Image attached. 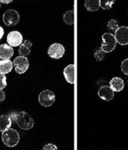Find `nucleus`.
Segmentation results:
<instances>
[{"instance_id": "1", "label": "nucleus", "mask_w": 128, "mask_h": 150, "mask_svg": "<svg viewBox=\"0 0 128 150\" xmlns=\"http://www.w3.org/2000/svg\"><path fill=\"white\" fill-rule=\"evenodd\" d=\"M11 119L13 120L18 127L23 130L31 129L34 127V120L30 115L24 111L13 112L10 115Z\"/></svg>"}, {"instance_id": "2", "label": "nucleus", "mask_w": 128, "mask_h": 150, "mask_svg": "<svg viewBox=\"0 0 128 150\" xmlns=\"http://www.w3.org/2000/svg\"><path fill=\"white\" fill-rule=\"evenodd\" d=\"M2 140L3 144L8 147L15 146L19 142L20 136L17 131L14 129H8L5 131L2 132Z\"/></svg>"}, {"instance_id": "3", "label": "nucleus", "mask_w": 128, "mask_h": 150, "mask_svg": "<svg viewBox=\"0 0 128 150\" xmlns=\"http://www.w3.org/2000/svg\"><path fill=\"white\" fill-rule=\"evenodd\" d=\"M102 44L101 45V49L105 53H111L115 49L116 46V41L114 35L111 33H105L102 36Z\"/></svg>"}, {"instance_id": "4", "label": "nucleus", "mask_w": 128, "mask_h": 150, "mask_svg": "<svg viewBox=\"0 0 128 150\" xmlns=\"http://www.w3.org/2000/svg\"><path fill=\"white\" fill-rule=\"evenodd\" d=\"M55 101V95L50 90H45L41 92L38 96V101L41 106L49 107L52 105Z\"/></svg>"}, {"instance_id": "5", "label": "nucleus", "mask_w": 128, "mask_h": 150, "mask_svg": "<svg viewBox=\"0 0 128 150\" xmlns=\"http://www.w3.org/2000/svg\"><path fill=\"white\" fill-rule=\"evenodd\" d=\"M3 22L8 27H12L17 25L20 19V16L18 11L14 9H9L3 14Z\"/></svg>"}, {"instance_id": "6", "label": "nucleus", "mask_w": 128, "mask_h": 150, "mask_svg": "<svg viewBox=\"0 0 128 150\" xmlns=\"http://www.w3.org/2000/svg\"><path fill=\"white\" fill-rule=\"evenodd\" d=\"M13 66L15 72L19 74H23L28 70L29 67V60L24 56H19L15 58L13 61Z\"/></svg>"}, {"instance_id": "7", "label": "nucleus", "mask_w": 128, "mask_h": 150, "mask_svg": "<svg viewBox=\"0 0 128 150\" xmlns=\"http://www.w3.org/2000/svg\"><path fill=\"white\" fill-rule=\"evenodd\" d=\"M47 53L51 59H61L65 53V48L61 44L54 43L49 47Z\"/></svg>"}, {"instance_id": "8", "label": "nucleus", "mask_w": 128, "mask_h": 150, "mask_svg": "<svg viewBox=\"0 0 128 150\" xmlns=\"http://www.w3.org/2000/svg\"><path fill=\"white\" fill-rule=\"evenodd\" d=\"M115 39L117 43L121 45H128V27H119L115 30Z\"/></svg>"}, {"instance_id": "9", "label": "nucleus", "mask_w": 128, "mask_h": 150, "mask_svg": "<svg viewBox=\"0 0 128 150\" xmlns=\"http://www.w3.org/2000/svg\"><path fill=\"white\" fill-rule=\"evenodd\" d=\"M7 42L11 47H18L23 42V36L19 31H11L7 36Z\"/></svg>"}, {"instance_id": "10", "label": "nucleus", "mask_w": 128, "mask_h": 150, "mask_svg": "<svg viewBox=\"0 0 128 150\" xmlns=\"http://www.w3.org/2000/svg\"><path fill=\"white\" fill-rule=\"evenodd\" d=\"M98 96L104 101H111L114 97V91L110 86H102L98 90Z\"/></svg>"}, {"instance_id": "11", "label": "nucleus", "mask_w": 128, "mask_h": 150, "mask_svg": "<svg viewBox=\"0 0 128 150\" xmlns=\"http://www.w3.org/2000/svg\"><path fill=\"white\" fill-rule=\"evenodd\" d=\"M14 50L10 45L2 44L0 45V59H10L13 56Z\"/></svg>"}, {"instance_id": "12", "label": "nucleus", "mask_w": 128, "mask_h": 150, "mask_svg": "<svg viewBox=\"0 0 128 150\" xmlns=\"http://www.w3.org/2000/svg\"><path fill=\"white\" fill-rule=\"evenodd\" d=\"M74 70H75V67L74 64H69L63 70V75L65 77L66 80L69 84H74L75 77H74Z\"/></svg>"}, {"instance_id": "13", "label": "nucleus", "mask_w": 128, "mask_h": 150, "mask_svg": "<svg viewBox=\"0 0 128 150\" xmlns=\"http://www.w3.org/2000/svg\"><path fill=\"white\" fill-rule=\"evenodd\" d=\"M110 87L114 92L122 91L125 87L123 79L119 77H113L110 81Z\"/></svg>"}, {"instance_id": "14", "label": "nucleus", "mask_w": 128, "mask_h": 150, "mask_svg": "<svg viewBox=\"0 0 128 150\" xmlns=\"http://www.w3.org/2000/svg\"><path fill=\"white\" fill-rule=\"evenodd\" d=\"M12 125V119L10 115H2L0 116V132H4L8 129Z\"/></svg>"}, {"instance_id": "15", "label": "nucleus", "mask_w": 128, "mask_h": 150, "mask_svg": "<svg viewBox=\"0 0 128 150\" xmlns=\"http://www.w3.org/2000/svg\"><path fill=\"white\" fill-rule=\"evenodd\" d=\"M13 63L10 59H3L0 61V73L7 74L12 70Z\"/></svg>"}, {"instance_id": "16", "label": "nucleus", "mask_w": 128, "mask_h": 150, "mask_svg": "<svg viewBox=\"0 0 128 150\" xmlns=\"http://www.w3.org/2000/svg\"><path fill=\"white\" fill-rule=\"evenodd\" d=\"M32 46H33V43L30 41L24 40L23 43L21 44L20 47L19 49V53L21 56H27L30 53Z\"/></svg>"}, {"instance_id": "17", "label": "nucleus", "mask_w": 128, "mask_h": 150, "mask_svg": "<svg viewBox=\"0 0 128 150\" xmlns=\"http://www.w3.org/2000/svg\"><path fill=\"white\" fill-rule=\"evenodd\" d=\"M84 5L88 11L95 12L100 8V2L99 0H85Z\"/></svg>"}, {"instance_id": "18", "label": "nucleus", "mask_w": 128, "mask_h": 150, "mask_svg": "<svg viewBox=\"0 0 128 150\" xmlns=\"http://www.w3.org/2000/svg\"><path fill=\"white\" fill-rule=\"evenodd\" d=\"M74 11H68L63 15V21L66 25H73L74 24Z\"/></svg>"}, {"instance_id": "19", "label": "nucleus", "mask_w": 128, "mask_h": 150, "mask_svg": "<svg viewBox=\"0 0 128 150\" xmlns=\"http://www.w3.org/2000/svg\"><path fill=\"white\" fill-rule=\"evenodd\" d=\"M116 0H99L100 2V8L103 10H109L112 8Z\"/></svg>"}, {"instance_id": "20", "label": "nucleus", "mask_w": 128, "mask_h": 150, "mask_svg": "<svg viewBox=\"0 0 128 150\" xmlns=\"http://www.w3.org/2000/svg\"><path fill=\"white\" fill-rule=\"evenodd\" d=\"M107 27H108V29L110 30L115 31L119 27V23L116 19H111L108 21Z\"/></svg>"}, {"instance_id": "21", "label": "nucleus", "mask_w": 128, "mask_h": 150, "mask_svg": "<svg viewBox=\"0 0 128 150\" xmlns=\"http://www.w3.org/2000/svg\"><path fill=\"white\" fill-rule=\"evenodd\" d=\"M105 52H104L101 48H99V49L97 50L94 52V58H95L97 61L100 62V61L103 60L104 58H105Z\"/></svg>"}, {"instance_id": "22", "label": "nucleus", "mask_w": 128, "mask_h": 150, "mask_svg": "<svg viewBox=\"0 0 128 150\" xmlns=\"http://www.w3.org/2000/svg\"><path fill=\"white\" fill-rule=\"evenodd\" d=\"M121 70L124 74L128 76V59H125L121 64Z\"/></svg>"}, {"instance_id": "23", "label": "nucleus", "mask_w": 128, "mask_h": 150, "mask_svg": "<svg viewBox=\"0 0 128 150\" xmlns=\"http://www.w3.org/2000/svg\"><path fill=\"white\" fill-rule=\"evenodd\" d=\"M7 86V79L5 74L0 73V90H3Z\"/></svg>"}, {"instance_id": "24", "label": "nucleus", "mask_w": 128, "mask_h": 150, "mask_svg": "<svg viewBox=\"0 0 128 150\" xmlns=\"http://www.w3.org/2000/svg\"><path fill=\"white\" fill-rule=\"evenodd\" d=\"M43 150H46V149H55L56 150L57 149V148L55 145H54V144H48L43 147Z\"/></svg>"}, {"instance_id": "25", "label": "nucleus", "mask_w": 128, "mask_h": 150, "mask_svg": "<svg viewBox=\"0 0 128 150\" xmlns=\"http://www.w3.org/2000/svg\"><path fill=\"white\" fill-rule=\"evenodd\" d=\"M5 93L2 90H0V101H5Z\"/></svg>"}, {"instance_id": "26", "label": "nucleus", "mask_w": 128, "mask_h": 150, "mask_svg": "<svg viewBox=\"0 0 128 150\" xmlns=\"http://www.w3.org/2000/svg\"><path fill=\"white\" fill-rule=\"evenodd\" d=\"M13 0H0V2L3 4H9L10 2H12Z\"/></svg>"}, {"instance_id": "27", "label": "nucleus", "mask_w": 128, "mask_h": 150, "mask_svg": "<svg viewBox=\"0 0 128 150\" xmlns=\"http://www.w3.org/2000/svg\"><path fill=\"white\" fill-rule=\"evenodd\" d=\"M3 35H4V29L2 28V27L0 26V39L3 37Z\"/></svg>"}, {"instance_id": "28", "label": "nucleus", "mask_w": 128, "mask_h": 150, "mask_svg": "<svg viewBox=\"0 0 128 150\" xmlns=\"http://www.w3.org/2000/svg\"><path fill=\"white\" fill-rule=\"evenodd\" d=\"M1 7H2V2H0V8H1Z\"/></svg>"}]
</instances>
